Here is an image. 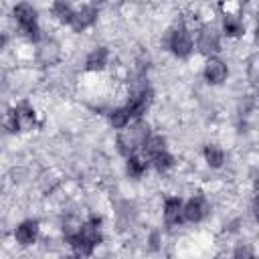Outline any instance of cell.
I'll return each instance as SVG.
<instances>
[{"instance_id": "6da1fadb", "label": "cell", "mask_w": 259, "mask_h": 259, "mask_svg": "<svg viewBox=\"0 0 259 259\" xmlns=\"http://www.w3.org/2000/svg\"><path fill=\"white\" fill-rule=\"evenodd\" d=\"M12 16H14L16 24H18L20 32H22L28 40L36 42V40L40 38L38 12H36V8H34L32 4H28V2H20V4H16V6L12 8Z\"/></svg>"}, {"instance_id": "7a4b0ae2", "label": "cell", "mask_w": 259, "mask_h": 259, "mask_svg": "<svg viewBox=\"0 0 259 259\" xmlns=\"http://www.w3.org/2000/svg\"><path fill=\"white\" fill-rule=\"evenodd\" d=\"M168 49L176 59H188L194 51V40H192V32L184 22H178L176 26H172L168 30Z\"/></svg>"}, {"instance_id": "3957f363", "label": "cell", "mask_w": 259, "mask_h": 259, "mask_svg": "<svg viewBox=\"0 0 259 259\" xmlns=\"http://www.w3.org/2000/svg\"><path fill=\"white\" fill-rule=\"evenodd\" d=\"M34 121H36V113H34L32 105L26 101H20L6 113L4 125L10 132H28L34 127Z\"/></svg>"}, {"instance_id": "277c9868", "label": "cell", "mask_w": 259, "mask_h": 259, "mask_svg": "<svg viewBox=\"0 0 259 259\" xmlns=\"http://www.w3.org/2000/svg\"><path fill=\"white\" fill-rule=\"evenodd\" d=\"M223 47V34L217 26L212 24H202L196 32V51L202 57H214V53H219Z\"/></svg>"}, {"instance_id": "5b68a950", "label": "cell", "mask_w": 259, "mask_h": 259, "mask_svg": "<svg viewBox=\"0 0 259 259\" xmlns=\"http://www.w3.org/2000/svg\"><path fill=\"white\" fill-rule=\"evenodd\" d=\"M210 212V200L202 194V192H196L192 194L186 202H182V221L184 223H202Z\"/></svg>"}, {"instance_id": "8992f818", "label": "cell", "mask_w": 259, "mask_h": 259, "mask_svg": "<svg viewBox=\"0 0 259 259\" xmlns=\"http://www.w3.org/2000/svg\"><path fill=\"white\" fill-rule=\"evenodd\" d=\"M202 77L210 85H221L229 77V65L219 57H208L202 65Z\"/></svg>"}, {"instance_id": "52a82bcc", "label": "cell", "mask_w": 259, "mask_h": 259, "mask_svg": "<svg viewBox=\"0 0 259 259\" xmlns=\"http://www.w3.org/2000/svg\"><path fill=\"white\" fill-rule=\"evenodd\" d=\"M38 233H40L38 221H36V219H26V221H20V223L14 227V241H16L20 247H30V245L36 243Z\"/></svg>"}, {"instance_id": "ba28073f", "label": "cell", "mask_w": 259, "mask_h": 259, "mask_svg": "<svg viewBox=\"0 0 259 259\" xmlns=\"http://www.w3.org/2000/svg\"><path fill=\"white\" fill-rule=\"evenodd\" d=\"M97 16H99V10L93 4H81L79 8H75L73 20H71L69 26L75 32H83V30H87L89 26H93L97 22Z\"/></svg>"}, {"instance_id": "9c48e42d", "label": "cell", "mask_w": 259, "mask_h": 259, "mask_svg": "<svg viewBox=\"0 0 259 259\" xmlns=\"http://www.w3.org/2000/svg\"><path fill=\"white\" fill-rule=\"evenodd\" d=\"M162 217H164V223L168 227H178L182 225V198L180 196H168L164 200V206H162Z\"/></svg>"}, {"instance_id": "30bf717a", "label": "cell", "mask_w": 259, "mask_h": 259, "mask_svg": "<svg viewBox=\"0 0 259 259\" xmlns=\"http://www.w3.org/2000/svg\"><path fill=\"white\" fill-rule=\"evenodd\" d=\"M221 24H223L221 34L227 36V38H239V36L245 34V22H243V16H239L237 12H225Z\"/></svg>"}, {"instance_id": "8fae6325", "label": "cell", "mask_w": 259, "mask_h": 259, "mask_svg": "<svg viewBox=\"0 0 259 259\" xmlns=\"http://www.w3.org/2000/svg\"><path fill=\"white\" fill-rule=\"evenodd\" d=\"M107 65H109V51L105 47H95L85 59V69L89 73H101L107 69Z\"/></svg>"}, {"instance_id": "7c38bea8", "label": "cell", "mask_w": 259, "mask_h": 259, "mask_svg": "<svg viewBox=\"0 0 259 259\" xmlns=\"http://www.w3.org/2000/svg\"><path fill=\"white\" fill-rule=\"evenodd\" d=\"M164 150H168L166 148V138L164 136H160V134H150L148 138H146V142L142 144V148H140V156H144L146 160H150L152 156H156V154H160V152H164Z\"/></svg>"}, {"instance_id": "4fadbf2b", "label": "cell", "mask_w": 259, "mask_h": 259, "mask_svg": "<svg viewBox=\"0 0 259 259\" xmlns=\"http://www.w3.org/2000/svg\"><path fill=\"white\" fill-rule=\"evenodd\" d=\"M125 172L130 178H142L146 172H148V160L140 154H134L130 158H125Z\"/></svg>"}, {"instance_id": "5bb4252c", "label": "cell", "mask_w": 259, "mask_h": 259, "mask_svg": "<svg viewBox=\"0 0 259 259\" xmlns=\"http://www.w3.org/2000/svg\"><path fill=\"white\" fill-rule=\"evenodd\" d=\"M202 156L210 168H221L225 164V150L219 144H206L202 150Z\"/></svg>"}, {"instance_id": "9a60e30c", "label": "cell", "mask_w": 259, "mask_h": 259, "mask_svg": "<svg viewBox=\"0 0 259 259\" xmlns=\"http://www.w3.org/2000/svg\"><path fill=\"white\" fill-rule=\"evenodd\" d=\"M107 119H109V125H111L113 130H119V132L125 130V127L132 123V119H130V115H127V111H125L123 105H117V107L109 109Z\"/></svg>"}, {"instance_id": "2e32d148", "label": "cell", "mask_w": 259, "mask_h": 259, "mask_svg": "<svg viewBox=\"0 0 259 259\" xmlns=\"http://www.w3.org/2000/svg\"><path fill=\"white\" fill-rule=\"evenodd\" d=\"M73 12H75V8L71 4H67V2H55V4H51V16L57 22H61V24H71Z\"/></svg>"}, {"instance_id": "e0dca14e", "label": "cell", "mask_w": 259, "mask_h": 259, "mask_svg": "<svg viewBox=\"0 0 259 259\" xmlns=\"http://www.w3.org/2000/svg\"><path fill=\"white\" fill-rule=\"evenodd\" d=\"M148 162H150V164L154 166V170H156V172H160V174H164V172L172 170V168H174V164H176L174 156H172L168 150H164V152H160V154L152 156Z\"/></svg>"}, {"instance_id": "ac0fdd59", "label": "cell", "mask_w": 259, "mask_h": 259, "mask_svg": "<svg viewBox=\"0 0 259 259\" xmlns=\"http://www.w3.org/2000/svg\"><path fill=\"white\" fill-rule=\"evenodd\" d=\"M253 255H255V249H253V245L247 243V241L237 243L235 249H233V259H251Z\"/></svg>"}, {"instance_id": "d6986e66", "label": "cell", "mask_w": 259, "mask_h": 259, "mask_svg": "<svg viewBox=\"0 0 259 259\" xmlns=\"http://www.w3.org/2000/svg\"><path fill=\"white\" fill-rule=\"evenodd\" d=\"M148 247H150L152 251H158V249L162 247V233H160V231H152V233H150V237H148Z\"/></svg>"}, {"instance_id": "ffe728a7", "label": "cell", "mask_w": 259, "mask_h": 259, "mask_svg": "<svg viewBox=\"0 0 259 259\" xmlns=\"http://www.w3.org/2000/svg\"><path fill=\"white\" fill-rule=\"evenodd\" d=\"M4 45H6V32L0 30V49H4Z\"/></svg>"}, {"instance_id": "44dd1931", "label": "cell", "mask_w": 259, "mask_h": 259, "mask_svg": "<svg viewBox=\"0 0 259 259\" xmlns=\"http://www.w3.org/2000/svg\"><path fill=\"white\" fill-rule=\"evenodd\" d=\"M251 259H257V255H253V257H251Z\"/></svg>"}, {"instance_id": "7402d4cb", "label": "cell", "mask_w": 259, "mask_h": 259, "mask_svg": "<svg viewBox=\"0 0 259 259\" xmlns=\"http://www.w3.org/2000/svg\"><path fill=\"white\" fill-rule=\"evenodd\" d=\"M217 259H225V257H217Z\"/></svg>"}]
</instances>
